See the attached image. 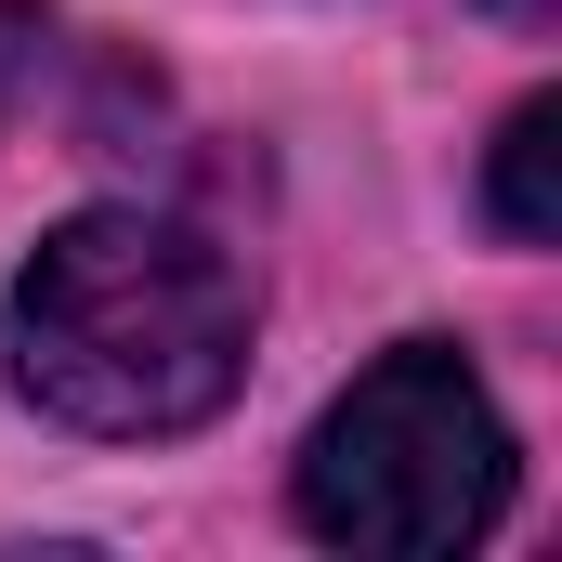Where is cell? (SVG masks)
I'll return each mask as SVG.
<instances>
[{
    "instance_id": "277c9868",
    "label": "cell",
    "mask_w": 562,
    "mask_h": 562,
    "mask_svg": "<svg viewBox=\"0 0 562 562\" xmlns=\"http://www.w3.org/2000/svg\"><path fill=\"white\" fill-rule=\"evenodd\" d=\"M26 40H40L26 0H0V119H13V92H26Z\"/></svg>"
},
{
    "instance_id": "6da1fadb",
    "label": "cell",
    "mask_w": 562,
    "mask_h": 562,
    "mask_svg": "<svg viewBox=\"0 0 562 562\" xmlns=\"http://www.w3.org/2000/svg\"><path fill=\"white\" fill-rule=\"evenodd\" d=\"M249 367V276L157 223V210H79L66 236H40V262L13 276V380L66 431H196Z\"/></svg>"
},
{
    "instance_id": "7a4b0ae2",
    "label": "cell",
    "mask_w": 562,
    "mask_h": 562,
    "mask_svg": "<svg viewBox=\"0 0 562 562\" xmlns=\"http://www.w3.org/2000/svg\"><path fill=\"white\" fill-rule=\"evenodd\" d=\"M497 510H510V431L445 340L380 353L301 445V524L340 550H471Z\"/></svg>"
},
{
    "instance_id": "3957f363",
    "label": "cell",
    "mask_w": 562,
    "mask_h": 562,
    "mask_svg": "<svg viewBox=\"0 0 562 562\" xmlns=\"http://www.w3.org/2000/svg\"><path fill=\"white\" fill-rule=\"evenodd\" d=\"M550 144H562V105H510V132H497V236L510 249H550L562 210H550Z\"/></svg>"
},
{
    "instance_id": "5b68a950",
    "label": "cell",
    "mask_w": 562,
    "mask_h": 562,
    "mask_svg": "<svg viewBox=\"0 0 562 562\" xmlns=\"http://www.w3.org/2000/svg\"><path fill=\"white\" fill-rule=\"evenodd\" d=\"M497 13H524V26H550V0H497Z\"/></svg>"
}]
</instances>
